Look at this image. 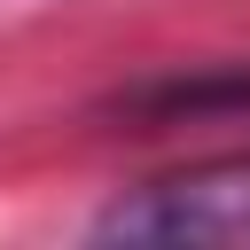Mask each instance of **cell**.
I'll use <instances>...</instances> for the list:
<instances>
[{
	"mask_svg": "<svg viewBox=\"0 0 250 250\" xmlns=\"http://www.w3.org/2000/svg\"><path fill=\"white\" fill-rule=\"evenodd\" d=\"M94 242L148 250H250V156L156 180L94 219Z\"/></svg>",
	"mask_w": 250,
	"mask_h": 250,
	"instance_id": "1",
	"label": "cell"
}]
</instances>
